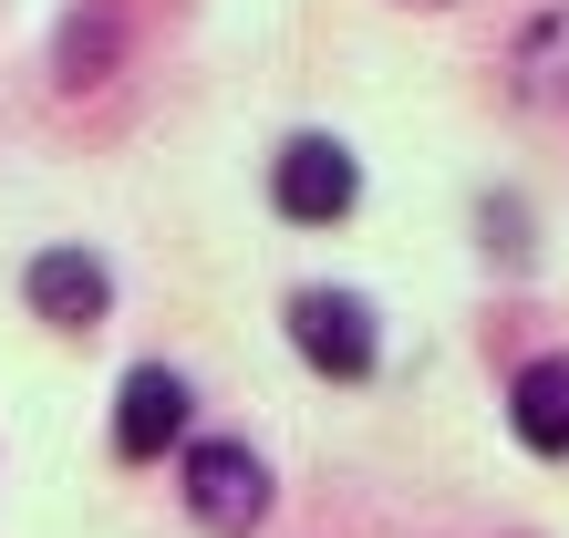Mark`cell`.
I'll return each instance as SVG.
<instances>
[{
    "instance_id": "6da1fadb",
    "label": "cell",
    "mask_w": 569,
    "mask_h": 538,
    "mask_svg": "<svg viewBox=\"0 0 569 538\" xmlns=\"http://www.w3.org/2000/svg\"><path fill=\"white\" fill-rule=\"evenodd\" d=\"M352 197H362V166L342 134H290V146L270 156V208L300 218V228H331V218H352Z\"/></svg>"
},
{
    "instance_id": "8992f818",
    "label": "cell",
    "mask_w": 569,
    "mask_h": 538,
    "mask_svg": "<svg viewBox=\"0 0 569 538\" xmlns=\"http://www.w3.org/2000/svg\"><path fill=\"white\" fill-rule=\"evenodd\" d=\"M508 425L528 456H569V362H528L508 383Z\"/></svg>"
},
{
    "instance_id": "7a4b0ae2",
    "label": "cell",
    "mask_w": 569,
    "mask_h": 538,
    "mask_svg": "<svg viewBox=\"0 0 569 538\" xmlns=\"http://www.w3.org/2000/svg\"><path fill=\"white\" fill-rule=\"evenodd\" d=\"M187 518L208 538H249L259 518H270V466H259L249 446H187Z\"/></svg>"
},
{
    "instance_id": "52a82bcc",
    "label": "cell",
    "mask_w": 569,
    "mask_h": 538,
    "mask_svg": "<svg viewBox=\"0 0 569 538\" xmlns=\"http://www.w3.org/2000/svg\"><path fill=\"white\" fill-rule=\"evenodd\" d=\"M508 62H518V93H528V104H569V0H549V11L518 31Z\"/></svg>"
},
{
    "instance_id": "277c9868",
    "label": "cell",
    "mask_w": 569,
    "mask_h": 538,
    "mask_svg": "<svg viewBox=\"0 0 569 538\" xmlns=\"http://www.w3.org/2000/svg\"><path fill=\"white\" fill-rule=\"evenodd\" d=\"M187 383L166 373V362H136V373H124V393H114V456H166V446H187Z\"/></svg>"
},
{
    "instance_id": "5b68a950",
    "label": "cell",
    "mask_w": 569,
    "mask_h": 538,
    "mask_svg": "<svg viewBox=\"0 0 569 538\" xmlns=\"http://www.w3.org/2000/svg\"><path fill=\"white\" fill-rule=\"evenodd\" d=\"M21 290H31V311H42L52 331H93V321L114 311V280H104V259H93V249H42Z\"/></svg>"
},
{
    "instance_id": "3957f363",
    "label": "cell",
    "mask_w": 569,
    "mask_h": 538,
    "mask_svg": "<svg viewBox=\"0 0 569 538\" xmlns=\"http://www.w3.org/2000/svg\"><path fill=\"white\" fill-rule=\"evenodd\" d=\"M290 342H300V362L331 373V383H362V373L383 362L373 300H352V290H300V300H290Z\"/></svg>"
}]
</instances>
